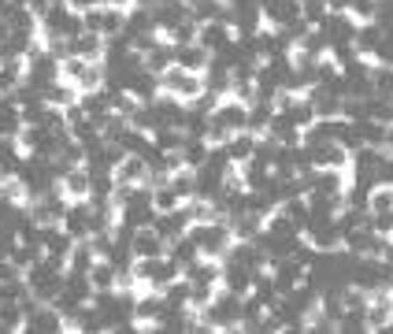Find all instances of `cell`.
I'll return each mask as SVG.
<instances>
[{
	"label": "cell",
	"instance_id": "d6986e66",
	"mask_svg": "<svg viewBox=\"0 0 393 334\" xmlns=\"http://www.w3.org/2000/svg\"><path fill=\"white\" fill-rule=\"evenodd\" d=\"M112 4H123V0H112Z\"/></svg>",
	"mask_w": 393,
	"mask_h": 334
},
{
	"label": "cell",
	"instance_id": "ba28073f",
	"mask_svg": "<svg viewBox=\"0 0 393 334\" xmlns=\"http://www.w3.org/2000/svg\"><path fill=\"white\" fill-rule=\"evenodd\" d=\"M152 208H156L160 216H168V212H178V194H175V186L152 189Z\"/></svg>",
	"mask_w": 393,
	"mask_h": 334
},
{
	"label": "cell",
	"instance_id": "7a4b0ae2",
	"mask_svg": "<svg viewBox=\"0 0 393 334\" xmlns=\"http://www.w3.org/2000/svg\"><path fill=\"white\" fill-rule=\"evenodd\" d=\"M175 59H178V67H182V71L197 75V71H205V67H208V49H205V45H182Z\"/></svg>",
	"mask_w": 393,
	"mask_h": 334
},
{
	"label": "cell",
	"instance_id": "5bb4252c",
	"mask_svg": "<svg viewBox=\"0 0 393 334\" xmlns=\"http://www.w3.org/2000/svg\"><path fill=\"white\" fill-rule=\"evenodd\" d=\"M101 19H104V11H89V15H86V27H89L93 34H101Z\"/></svg>",
	"mask_w": 393,
	"mask_h": 334
},
{
	"label": "cell",
	"instance_id": "8fae6325",
	"mask_svg": "<svg viewBox=\"0 0 393 334\" xmlns=\"http://www.w3.org/2000/svg\"><path fill=\"white\" fill-rule=\"evenodd\" d=\"M41 97H45V101H52L56 108H67V104H75V89H71V86H64V82H59V86L45 89Z\"/></svg>",
	"mask_w": 393,
	"mask_h": 334
},
{
	"label": "cell",
	"instance_id": "7c38bea8",
	"mask_svg": "<svg viewBox=\"0 0 393 334\" xmlns=\"http://www.w3.org/2000/svg\"><path fill=\"white\" fill-rule=\"evenodd\" d=\"M371 86H375V93H378V97H393V71L378 67L375 75H371Z\"/></svg>",
	"mask_w": 393,
	"mask_h": 334
},
{
	"label": "cell",
	"instance_id": "e0dca14e",
	"mask_svg": "<svg viewBox=\"0 0 393 334\" xmlns=\"http://www.w3.org/2000/svg\"><path fill=\"white\" fill-rule=\"evenodd\" d=\"M386 264H393V242H386Z\"/></svg>",
	"mask_w": 393,
	"mask_h": 334
},
{
	"label": "cell",
	"instance_id": "5b68a950",
	"mask_svg": "<svg viewBox=\"0 0 393 334\" xmlns=\"http://www.w3.org/2000/svg\"><path fill=\"white\" fill-rule=\"evenodd\" d=\"M89 189H93L89 171H78V167H71V171L64 175V194H67V197H86Z\"/></svg>",
	"mask_w": 393,
	"mask_h": 334
},
{
	"label": "cell",
	"instance_id": "52a82bcc",
	"mask_svg": "<svg viewBox=\"0 0 393 334\" xmlns=\"http://www.w3.org/2000/svg\"><path fill=\"white\" fill-rule=\"evenodd\" d=\"M30 331H59V312L56 308H34V312L27 316Z\"/></svg>",
	"mask_w": 393,
	"mask_h": 334
},
{
	"label": "cell",
	"instance_id": "9c48e42d",
	"mask_svg": "<svg viewBox=\"0 0 393 334\" xmlns=\"http://www.w3.org/2000/svg\"><path fill=\"white\" fill-rule=\"evenodd\" d=\"M182 149H186V152H182V160H186L189 167H205V164H208V145H205L200 138H197V141H193V138H186V141H182Z\"/></svg>",
	"mask_w": 393,
	"mask_h": 334
},
{
	"label": "cell",
	"instance_id": "4fadbf2b",
	"mask_svg": "<svg viewBox=\"0 0 393 334\" xmlns=\"http://www.w3.org/2000/svg\"><path fill=\"white\" fill-rule=\"evenodd\" d=\"M367 212H393V189H375L367 197Z\"/></svg>",
	"mask_w": 393,
	"mask_h": 334
},
{
	"label": "cell",
	"instance_id": "6da1fadb",
	"mask_svg": "<svg viewBox=\"0 0 393 334\" xmlns=\"http://www.w3.org/2000/svg\"><path fill=\"white\" fill-rule=\"evenodd\" d=\"M141 178H149V164H145V157H138V152H126V157H123V164L115 167V182L138 186Z\"/></svg>",
	"mask_w": 393,
	"mask_h": 334
},
{
	"label": "cell",
	"instance_id": "277c9868",
	"mask_svg": "<svg viewBox=\"0 0 393 334\" xmlns=\"http://www.w3.org/2000/svg\"><path fill=\"white\" fill-rule=\"evenodd\" d=\"M175 56H178V49H168V45H152V49H149V59H145V71H149V75H163V71L175 64Z\"/></svg>",
	"mask_w": 393,
	"mask_h": 334
},
{
	"label": "cell",
	"instance_id": "3957f363",
	"mask_svg": "<svg viewBox=\"0 0 393 334\" xmlns=\"http://www.w3.org/2000/svg\"><path fill=\"white\" fill-rule=\"evenodd\" d=\"M212 119L223 123V126H230V130H242L249 123V108H245L242 101H237V104H219V108L212 112Z\"/></svg>",
	"mask_w": 393,
	"mask_h": 334
},
{
	"label": "cell",
	"instance_id": "ac0fdd59",
	"mask_svg": "<svg viewBox=\"0 0 393 334\" xmlns=\"http://www.w3.org/2000/svg\"><path fill=\"white\" fill-rule=\"evenodd\" d=\"M386 149H390V152H393V126H390V130H386Z\"/></svg>",
	"mask_w": 393,
	"mask_h": 334
},
{
	"label": "cell",
	"instance_id": "9a60e30c",
	"mask_svg": "<svg viewBox=\"0 0 393 334\" xmlns=\"http://www.w3.org/2000/svg\"><path fill=\"white\" fill-rule=\"evenodd\" d=\"M11 279H15V268L8 260H0V282H11Z\"/></svg>",
	"mask_w": 393,
	"mask_h": 334
},
{
	"label": "cell",
	"instance_id": "8992f818",
	"mask_svg": "<svg viewBox=\"0 0 393 334\" xmlns=\"http://www.w3.org/2000/svg\"><path fill=\"white\" fill-rule=\"evenodd\" d=\"M253 152H256V138L249 134V130H245V134H237L234 141H226V157H230V160H249Z\"/></svg>",
	"mask_w": 393,
	"mask_h": 334
},
{
	"label": "cell",
	"instance_id": "2e32d148",
	"mask_svg": "<svg viewBox=\"0 0 393 334\" xmlns=\"http://www.w3.org/2000/svg\"><path fill=\"white\" fill-rule=\"evenodd\" d=\"M97 0H71V8H93Z\"/></svg>",
	"mask_w": 393,
	"mask_h": 334
},
{
	"label": "cell",
	"instance_id": "30bf717a",
	"mask_svg": "<svg viewBox=\"0 0 393 334\" xmlns=\"http://www.w3.org/2000/svg\"><path fill=\"white\" fill-rule=\"evenodd\" d=\"M200 45H205L208 52H216L219 45H226V27L223 22H208V27L200 30Z\"/></svg>",
	"mask_w": 393,
	"mask_h": 334
}]
</instances>
